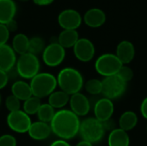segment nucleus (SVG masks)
<instances>
[{"mask_svg": "<svg viewBox=\"0 0 147 146\" xmlns=\"http://www.w3.org/2000/svg\"><path fill=\"white\" fill-rule=\"evenodd\" d=\"M80 119L70 109H59L49 123L52 133L59 139L69 140L74 139L79 133Z\"/></svg>", "mask_w": 147, "mask_h": 146, "instance_id": "f257e3e1", "label": "nucleus"}, {"mask_svg": "<svg viewBox=\"0 0 147 146\" xmlns=\"http://www.w3.org/2000/svg\"><path fill=\"white\" fill-rule=\"evenodd\" d=\"M72 49L76 59L84 63L91 61L96 53L93 42L87 38H79Z\"/></svg>", "mask_w": 147, "mask_h": 146, "instance_id": "9d476101", "label": "nucleus"}, {"mask_svg": "<svg viewBox=\"0 0 147 146\" xmlns=\"http://www.w3.org/2000/svg\"><path fill=\"white\" fill-rule=\"evenodd\" d=\"M16 53L11 46L5 44L0 46V70L8 72L16 66Z\"/></svg>", "mask_w": 147, "mask_h": 146, "instance_id": "4468645a", "label": "nucleus"}, {"mask_svg": "<svg viewBox=\"0 0 147 146\" xmlns=\"http://www.w3.org/2000/svg\"><path fill=\"white\" fill-rule=\"evenodd\" d=\"M21 2H27V1H28V0H20Z\"/></svg>", "mask_w": 147, "mask_h": 146, "instance_id": "58836bf2", "label": "nucleus"}, {"mask_svg": "<svg viewBox=\"0 0 147 146\" xmlns=\"http://www.w3.org/2000/svg\"><path fill=\"white\" fill-rule=\"evenodd\" d=\"M146 132H147V126H146Z\"/></svg>", "mask_w": 147, "mask_h": 146, "instance_id": "a19ab883", "label": "nucleus"}, {"mask_svg": "<svg viewBox=\"0 0 147 146\" xmlns=\"http://www.w3.org/2000/svg\"><path fill=\"white\" fill-rule=\"evenodd\" d=\"M11 95L16 96L21 102L28 100L33 96L30 84L22 80L15 81L11 85Z\"/></svg>", "mask_w": 147, "mask_h": 146, "instance_id": "aec40b11", "label": "nucleus"}, {"mask_svg": "<svg viewBox=\"0 0 147 146\" xmlns=\"http://www.w3.org/2000/svg\"><path fill=\"white\" fill-rule=\"evenodd\" d=\"M6 122L9 128L17 133H28L32 124L30 116L22 109L9 113L6 117Z\"/></svg>", "mask_w": 147, "mask_h": 146, "instance_id": "6e6552de", "label": "nucleus"}, {"mask_svg": "<svg viewBox=\"0 0 147 146\" xmlns=\"http://www.w3.org/2000/svg\"><path fill=\"white\" fill-rule=\"evenodd\" d=\"M16 69L19 77L23 79L31 80L40 72V62L38 56L30 52L19 55L16 63Z\"/></svg>", "mask_w": 147, "mask_h": 146, "instance_id": "39448f33", "label": "nucleus"}, {"mask_svg": "<svg viewBox=\"0 0 147 146\" xmlns=\"http://www.w3.org/2000/svg\"><path fill=\"white\" fill-rule=\"evenodd\" d=\"M5 25H6V27H7L8 30H9L10 33H11V32H15V31H16V30H17V28H18L17 22H16V21L15 19H13V20L9 21V22L8 23H6Z\"/></svg>", "mask_w": 147, "mask_h": 146, "instance_id": "f704fd0d", "label": "nucleus"}, {"mask_svg": "<svg viewBox=\"0 0 147 146\" xmlns=\"http://www.w3.org/2000/svg\"><path fill=\"white\" fill-rule=\"evenodd\" d=\"M122 65L123 64L115 54L103 53L96 59L95 62V70L99 75L107 77L117 75Z\"/></svg>", "mask_w": 147, "mask_h": 146, "instance_id": "423d86ee", "label": "nucleus"}, {"mask_svg": "<svg viewBox=\"0 0 147 146\" xmlns=\"http://www.w3.org/2000/svg\"><path fill=\"white\" fill-rule=\"evenodd\" d=\"M10 32L8 30L5 24L0 23V46L7 44L9 39Z\"/></svg>", "mask_w": 147, "mask_h": 146, "instance_id": "2f4dec72", "label": "nucleus"}, {"mask_svg": "<svg viewBox=\"0 0 147 146\" xmlns=\"http://www.w3.org/2000/svg\"><path fill=\"white\" fill-rule=\"evenodd\" d=\"M17 141L11 134H3L0 136V146H16Z\"/></svg>", "mask_w": 147, "mask_h": 146, "instance_id": "7c9ffc66", "label": "nucleus"}, {"mask_svg": "<svg viewBox=\"0 0 147 146\" xmlns=\"http://www.w3.org/2000/svg\"><path fill=\"white\" fill-rule=\"evenodd\" d=\"M70 100V96L62 90H54L48 96V104L52 106L54 109H62L68 103Z\"/></svg>", "mask_w": 147, "mask_h": 146, "instance_id": "5701e85b", "label": "nucleus"}, {"mask_svg": "<svg viewBox=\"0 0 147 146\" xmlns=\"http://www.w3.org/2000/svg\"><path fill=\"white\" fill-rule=\"evenodd\" d=\"M105 132L106 130L102 122L95 117H89L81 121L78 134L83 140L91 144H96L103 139Z\"/></svg>", "mask_w": 147, "mask_h": 146, "instance_id": "20e7f679", "label": "nucleus"}, {"mask_svg": "<svg viewBox=\"0 0 147 146\" xmlns=\"http://www.w3.org/2000/svg\"><path fill=\"white\" fill-rule=\"evenodd\" d=\"M107 16L105 12L98 8H92L88 9L84 15L83 21L90 28H96L102 27L106 22Z\"/></svg>", "mask_w": 147, "mask_h": 146, "instance_id": "2eb2a0df", "label": "nucleus"}, {"mask_svg": "<svg viewBox=\"0 0 147 146\" xmlns=\"http://www.w3.org/2000/svg\"><path fill=\"white\" fill-rule=\"evenodd\" d=\"M52 133V130L50 125L48 123H45L42 121H35L32 122L28 134V136L36 141H42L47 139Z\"/></svg>", "mask_w": 147, "mask_h": 146, "instance_id": "f3484780", "label": "nucleus"}, {"mask_svg": "<svg viewBox=\"0 0 147 146\" xmlns=\"http://www.w3.org/2000/svg\"><path fill=\"white\" fill-rule=\"evenodd\" d=\"M4 104H5V108H7L9 113L20 110L21 105H22L21 101L19 99H17L16 96H14L13 95H9L7 96V98L5 99Z\"/></svg>", "mask_w": 147, "mask_h": 146, "instance_id": "c85d7f7f", "label": "nucleus"}, {"mask_svg": "<svg viewBox=\"0 0 147 146\" xmlns=\"http://www.w3.org/2000/svg\"><path fill=\"white\" fill-rule=\"evenodd\" d=\"M117 76L121 80H123L125 83H127L128 82H130L134 78V71L132 70L131 67H129L127 65H123L121 67V69L119 70V71L117 73Z\"/></svg>", "mask_w": 147, "mask_h": 146, "instance_id": "c756f323", "label": "nucleus"}, {"mask_svg": "<svg viewBox=\"0 0 147 146\" xmlns=\"http://www.w3.org/2000/svg\"><path fill=\"white\" fill-rule=\"evenodd\" d=\"M55 109L48 103H42L37 112V117L40 121L50 123L55 114Z\"/></svg>", "mask_w": 147, "mask_h": 146, "instance_id": "393cba45", "label": "nucleus"}, {"mask_svg": "<svg viewBox=\"0 0 147 146\" xmlns=\"http://www.w3.org/2000/svg\"><path fill=\"white\" fill-rule=\"evenodd\" d=\"M34 4L38 5V6H47L52 4L54 0H32Z\"/></svg>", "mask_w": 147, "mask_h": 146, "instance_id": "c9c22d12", "label": "nucleus"}, {"mask_svg": "<svg viewBox=\"0 0 147 146\" xmlns=\"http://www.w3.org/2000/svg\"><path fill=\"white\" fill-rule=\"evenodd\" d=\"M0 103H1V96H0Z\"/></svg>", "mask_w": 147, "mask_h": 146, "instance_id": "ea45409f", "label": "nucleus"}, {"mask_svg": "<svg viewBox=\"0 0 147 146\" xmlns=\"http://www.w3.org/2000/svg\"><path fill=\"white\" fill-rule=\"evenodd\" d=\"M138 121L139 119L136 113L131 110L125 111L121 114V115L119 118V128L126 132H129L136 127Z\"/></svg>", "mask_w": 147, "mask_h": 146, "instance_id": "4be33fe9", "label": "nucleus"}, {"mask_svg": "<svg viewBox=\"0 0 147 146\" xmlns=\"http://www.w3.org/2000/svg\"><path fill=\"white\" fill-rule=\"evenodd\" d=\"M102 94L104 97L112 101L121 97L126 92L127 87V83L121 80L117 75L104 77L102 80Z\"/></svg>", "mask_w": 147, "mask_h": 146, "instance_id": "0eeeda50", "label": "nucleus"}, {"mask_svg": "<svg viewBox=\"0 0 147 146\" xmlns=\"http://www.w3.org/2000/svg\"><path fill=\"white\" fill-rule=\"evenodd\" d=\"M83 17L80 13L72 9L61 11L58 16V23L63 29L77 30L82 24Z\"/></svg>", "mask_w": 147, "mask_h": 146, "instance_id": "9b49d317", "label": "nucleus"}, {"mask_svg": "<svg viewBox=\"0 0 147 146\" xmlns=\"http://www.w3.org/2000/svg\"><path fill=\"white\" fill-rule=\"evenodd\" d=\"M41 54L42 61L47 66L56 67L63 63L65 58V49L58 42H50Z\"/></svg>", "mask_w": 147, "mask_h": 146, "instance_id": "1a4fd4ad", "label": "nucleus"}, {"mask_svg": "<svg viewBox=\"0 0 147 146\" xmlns=\"http://www.w3.org/2000/svg\"><path fill=\"white\" fill-rule=\"evenodd\" d=\"M46 47L45 40L40 36H34L29 39L28 52L34 55L38 56L40 53H42Z\"/></svg>", "mask_w": 147, "mask_h": 146, "instance_id": "bb28decb", "label": "nucleus"}, {"mask_svg": "<svg viewBox=\"0 0 147 146\" xmlns=\"http://www.w3.org/2000/svg\"><path fill=\"white\" fill-rule=\"evenodd\" d=\"M109 146H129L130 137L127 132L117 127L109 132L108 136Z\"/></svg>", "mask_w": 147, "mask_h": 146, "instance_id": "6ab92c4d", "label": "nucleus"}, {"mask_svg": "<svg viewBox=\"0 0 147 146\" xmlns=\"http://www.w3.org/2000/svg\"><path fill=\"white\" fill-rule=\"evenodd\" d=\"M76 146H93V144H91V143H90V142H88V141H85V140H81V141H79Z\"/></svg>", "mask_w": 147, "mask_h": 146, "instance_id": "4c0bfd02", "label": "nucleus"}, {"mask_svg": "<svg viewBox=\"0 0 147 146\" xmlns=\"http://www.w3.org/2000/svg\"><path fill=\"white\" fill-rule=\"evenodd\" d=\"M49 146H71L66 140L64 139H57L55 141H53Z\"/></svg>", "mask_w": 147, "mask_h": 146, "instance_id": "e433bc0d", "label": "nucleus"}, {"mask_svg": "<svg viewBox=\"0 0 147 146\" xmlns=\"http://www.w3.org/2000/svg\"><path fill=\"white\" fill-rule=\"evenodd\" d=\"M84 89L87 93L92 96H97L99 94H102V80L96 79V78H91L88 80L86 83H84Z\"/></svg>", "mask_w": 147, "mask_h": 146, "instance_id": "cd10ccee", "label": "nucleus"}, {"mask_svg": "<svg viewBox=\"0 0 147 146\" xmlns=\"http://www.w3.org/2000/svg\"><path fill=\"white\" fill-rule=\"evenodd\" d=\"M29 84L33 96L40 99L48 97L58 86L56 77L48 72H39L30 80Z\"/></svg>", "mask_w": 147, "mask_h": 146, "instance_id": "7ed1b4c3", "label": "nucleus"}, {"mask_svg": "<svg viewBox=\"0 0 147 146\" xmlns=\"http://www.w3.org/2000/svg\"><path fill=\"white\" fill-rule=\"evenodd\" d=\"M115 55L123 65H127L134 59L135 57L134 45L129 40L121 41L116 46Z\"/></svg>", "mask_w": 147, "mask_h": 146, "instance_id": "dca6fc26", "label": "nucleus"}, {"mask_svg": "<svg viewBox=\"0 0 147 146\" xmlns=\"http://www.w3.org/2000/svg\"><path fill=\"white\" fill-rule=\"evenodd\" d=\"M41 104L42 103H41L40 98L32 96L30 98H28V100L23 102L22 110L27 114H28L29 116L30 115H34V114H37V112H38V110H39V108H40Z\"/></svg>", "mask_w": 147, "mask_h": 146, "instance_id": "a878e982", "label": "nucleus"}, {"mask_svg": "<svg viewBox=\"0 0 147 146\" xmlns=\"http://www.w3.org/2000/svg\"><path fill=\"white\" fill-rule=\"evenodd\" d=\"M56 78L60 90L69 96L80 92L84 85L83 75L78 70L72 67H65L60 70Z\"/></svg>", "mask_w": 147, "mask_h": 146, "instance_id": "f03ea898", "label": "nucleus"}, {"mask_svg": "<svg viewBox=\"0 0 147 146\" xmlns=\"http://www.w3.org/2000/svg\"><path fill=\"white\" fill-rule=\"evenodd\" d=\"M28 45L29 38L25 34L19 33L14 36L11 43V47L16 54L22 55L28 52Z\"/></svg>", "mask_w": 147, "mask_h": 146, "instance_id": "b1692460", "label": "nucleus"}, {"mask_svg": "<svg viewBox=\"0 0 147 146\" xmlns=\"http://www.w3.org/2000/svg\"><path fill=\"white\" fill-rule=\"evenodd\" d=\"M93 111L96 120L101 122H105L112 118L115 112V105L112 100L102 97L95 103Z\"/></svg>", "mask_w": 147, "mask_h": 146, "instance_id": "ddd939ff", "label": "nucleus"}, {"mask_svg": "<svg viewBox=\"0 0 147 146\" xmlns=\"http://www.w3.org/2000/svg\"><path fill=\"white\" fill-rule=\"evenodd\" d=\"M140 109V113H141L142 117L147 120V96L145 97L143 99V101L141 102Z\"/></svg>", "mask_w": 147, "mask_h": 146, "instance_id": "72a5a7b5", "label": "nucleus"}, {"mask_svg": "<svg viewBox=\"0 0 147 146\" xmlns=\"http://www.w3.org/2000/svg\"><path fill=\"white\" fill-rule=\"evenodd\" d=\"M8 83H9V77H8L7 72L0 70V90L5 88Z\"/></svg>", "mask_w": 147, "mask_h": 146, "instance_id": "473e14b6", "label": "nucleus"}, {"mask_svg": "<svg viewBox=\"0 0 147 146\" xmlns=\"http://www.w3.org/2000/svg\"><path fill=\"white\" fill-rule=\"evenodd\" d=\"M57 38L58 43L65 49H66L72 48L74 46V45L79 40V35L77 30L63 29V31L59 33Z\"/></svg>", "mask_w": 147, "mask_h": 146, "instance_id": "412c9836", "label": "nucleus"}, {"mask_svg": "<svg viewBox=\"0 0 147 146\" xmlns=\"http://www.w3.org/2000/svg\"><path fill=\"white\" fill-rule=\"evenodd\" d=\"M70 110L78 117L86 116L90 110V102L88 97L81 92L70 96Z\"/></svg>", "mask_w": 147, "mask_h": 146, "instance_id": "f8f14e48", "label": "nucleus"}, {"mask_svg": "<svg viewBox=\"0 0 147 146\" xmlns=\"http://www.w3.org/2000/svg\"><path fill=\"white\" fill-rule=\"evenodd\" d=\"M16 10L17 8L14 0H0V23L6 24L13 20Z\"/></svg>", "mask_w": 147, "mask_h": 146, "instance_id": "a211bd4d", "label": "nucleus"}]
</instances>
